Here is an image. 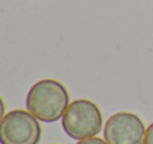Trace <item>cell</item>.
I'll return each mask as SVG.
<instances>
[{
    "label": "cell",
    "instance_id": "cell-2",
    "mask_svg": "<svg viewBox=\"0 0 153 144\" xmlns=\"http://www.w3.org/2000/svg\"><path fill=\"white\" fill-rule=\"evenodd\" d=\"M62 129L73 140H85L95 137L102 128V116L98 105L89 99H76L73 101L64 116H62Z\"/></svg>",
    "mask_w": 153,
    "mask_h": 144
},
{
    "label": "cell",
    "instance_id": "cell-5",
    "mask_svg": "<svg viewBox=\"0 0 153 144\" xmlns=\"http://www.w3.org/2000/svg\"><path fill=\"white\" fill-rule=\"evenodd\" d=\"M76 144H107L105 140H101V138H97V137H91V138H85V140H80Z\"/></svg>",
    "mask_w": 153,
    "mask_h": 144
},
{
    "label": "cell",
    "instance_id": "cell-3",
    "mask_svg": "<svg viewBox=\"0 0 153 144\" xmlns=\"http://www.w3.org/2000/svg\"><path fill=\"white\" fill-rule=\"evenodd\" d=\"M42 128L28 110H12L0 122V144H39Z\"/></svg>",
    "mask_w": 153,
    "mask_h": 144
},
{
    "label": "cell",
    "instance_id": "cell-4",
    "mask_svg": "<svg viewBox=\"0 0 153 144\" xmlns=\"http://www.w3.org/2000/svg\"><path fill=\"white\" fill-rule=\"evenodd\" d=\"M146 128L143 120L128 111L114 113L104 126V140L107 144H143Z\"/></svg>",
    "mask_w": 153,
    "mask_h": 144
},
{
    "label": "cell",
    "instance_id": "cell-7",
    "mask_svg": "<svg viewBox=\"0 0 153 144\" xmlns=\"http://www.w3.org/2000/svg\"><path fill=\"white\" fill-rule=\"evenodd\" d=\"M3 117H4V101H3V98L0 96V122H1Z\"/></svg>",
    "mask_w": 153,
    "mask_h": 144
},
{
    "label": "cell",
    "instance_id": "cell-6",
    "mask_svg": "<svg viewBox=\"0 0 153 144\" xmlns=\"http://www.w3.org/2000/svg\"><path fill=\"white\" fill-rule=\"evenodd\" d=\"M143 144H153V122L147 126V129H146V135H144Z\"/></svg>",
    "mask_w": 153,
    "mask_h": 144
},
{
    "label": "cell",
    "instance_id": "cell-1",
    "mask_svg": "<svg viewBox=\"0 0 153 144\" xmlns=\"http://www.w3.org/2000/svg\"><path fill=\"white\" fill-rule=\"evenodd\" d=\"M68 102V92L62 83L53 79L36 82L25 98L27 110L42 122H56L62 119Z\"/></svg>",
    "mask_w": 153,
    "mask_h": 144
}]
</instances>
